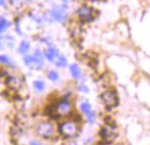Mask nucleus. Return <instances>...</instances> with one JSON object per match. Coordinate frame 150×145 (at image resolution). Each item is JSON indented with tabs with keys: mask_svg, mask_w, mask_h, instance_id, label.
Masks as SVG:
<instances>
[{
	"mask_svg": "<svg viewBox=\"0 0 150 145\" xmlns=\"http://www.w3.org/2000/svg\"><path fill=\"white\" fill-rule=\"evenodd\" d=\"M30 145H40V144L38 143L37 141H32V142H30Z\"/></svg>",
	"mask_w": 150,
	"mask_h": 145,
	"instance_id": "nucleus-23",
	"label": "nucleus"
},
{
	"mask_svg": "<svg viewBox=\"0 0 150 145\" xmlns=\"http://www.w3.org/2000/svg\"><path fill=\"white\" fill-rule=\"evenodd\" d=\"M34 87H35V89H36L37 91H43L44 89H45V87H46V85H45V82L44 81H42V80H36L34 82Z\"/></svg>",
	"mask_w": 150,
	"mask_h": 145,
	"instance_id": "nucleus-17",
	"label": "nucleus"
},
{
	"mask_svg": "<svg viewBox=\"0 0 150 145\" xmlns=\"http://www.w3.org/2000/svg\"><path fill=\"white\" fill-rule=\"evenodd\" d=\"M80 110L81 112H82L83 114H85V115H89L90 113H91V107H90V105L88 104V103H82V104L80 105Z\"/></svg>",
	"mask_w": 150,
	"mask_h": 145,
	"instance_id": "nucleus-16",
	"label": "nucleus"
},
{
	"mask_svg": "<svg viewBox=\"0 0 150 145\" xmlns=\"http://www.w3.org/2000/svg\"><path fill=\"white\" fill-rule=\"evenodd\" d=\"M78 89L82 92H88V88H87V86H85V85H80V86L78 87Z\"/></svg>",
	"mask_w": 150,
	"mask_h": 145,
	"instance_id": "nucleus-21",
	"label": "nucleus"
},
{
	"mask_svg": "<svg viewBox=\"0 0 150 145\" xmlns=\"http://www.w3.org/2000/svg\"><path fill=\"white\" fill-rule=\"evenodd\" d=\"M59 132L64 137H74L78 134V126L74 121H65L59 126Z\"/></svg>",
	"mask_w": 150,
	"mask_h": 145,
	"instance_id": "nucleus-1",
	"label": "nucleus"
},
{
	"mask_svg": "<svg viewBox=\"0 0 150 145\" xmlns=\"http://www.w3.org/2000/svg\"><path fill=\"white\" fill-rule=\"evenodd\" d=\"M6 2L5 0H0V6H5Z\"/></svg>",
	"mask_w": 150,
	"mask_h": 145,
	"instance_id": "nucleus-22",
	"label": "nucleus"
},
{
	"mask_svg": "<svg viewBox=\"0 0 150 145\" xmlns=\"http://www.w3.org/2000/svg\"><path fill=\"white\" fill-rule=\"evenodd\" d=\"M10 2H12V3H14V2H17L18 0H9Z\"/></svg>",
	"mask_w": 150,
	"mask_h": 145,
	"instance_id": "nucleus-24",
	"label": "nucleus"
},
{
	"mask_svg": "<svg viewBox=\"0 0 150 145\" xmlns=\"http://www.w3.org/2000/svg\"><path fill=\"white\" fill-rule=\"evenodd\" d=\"M7 85L12 89H18L21 85V80L17 76H9L7 78Z\"/></svg>",
	"mask_w": 150,
	"mask_h": 145,
	"instance_id": "nucleus-10",
	"label": "nucleus"
},
{
	"mask_svg": "<svg viewBox=\"0 0 150 145\" xmlns=\"http://www.w3.org/2000/svg\"><path fill=\"white\" fill-rule=\"evenodd\" d=\"M50 15L54 21H59V23H63L67 18V9L66 6H56L50 11Z\"/></svg>",
	"mask_w": 150,
	"mask_h": 145,
	"instance_id": "nucleus-4",
	"label": "nucleus"
},
{
	"mask_svg": "<svg viewBox=\"0 0 150 145\" xmlns=\"http://www.w3.org/2000/svg\"><path fill=\"white\" fill-rule=\"evenodd\" d=\"M77 15H78L80 21L87 23V21H90L94 18V9L90 6L86 5V4H84V5L80 6L78 8Z\"/></svg>",
	"mask_w": 150,
	"mask_h": 145,
	"instance_id": "nucleus-3",
	"label": "nucleus"
},
{
	"mask_svg": "<svg viewBox=\"0 0 150 145\" xmlns=\"http://www.w3.org/2000/svg\"><path fill=\"white\" fill-rule=\"evenodd\" d=\"M25 1H32V0H25Z\"/></svg>",
	"mask_w": 150,
	"mask_h": 145,
	"instance_id": "nucleus-27",
	"label": "nucleus"
},
{
	"mask_svg": "<svg viewBox=\"0 0 150 145\" xmlns=\"http://www.w3.org/2000/svg\"><path fill=\"white\" fill-rule=\"evenodd\" d=\"M87 118H88V121L90 123H93L94 120H96V115H94V112H91L89 115H87Z\"/></svg>",
	"mask_w": 150,
	"mask_h": 145,
	"instance_id": "nucleus-20",
	"label": "nucleus"
},
{
	"mask_svg": "<svg viewBox=\"0 0 150 145\" xmlns=\"http://www.w3.org/2000/svg\"><path fill=\"white\" fill-rule=\"evenodd\" d=\"M55 109V115L56 116H61V117H66L69 116L72 112V105L70 104L68 100H63L61 102H59L57 105H54Z\"/></svg>",
	"mask_w": 150,
	"mask_h": 145,
	"instance_id": "nucleus-2",
	"label": "nucleus"
},
{
	"mask_svg": "<svg viewBox=\"0 0 150 145\" xmlns=\"http://www.w3.org/2000/svg\"><path fill=\"white\" fill-rule=\"evenodd\" d=\"M35 58V62H36V66L38 68H41L44 64V60H45V55L43 54V52L41 50L37 49L33 54Z\"/></svg>",
	"mask_w": 150,
	"mask_h": 145,
	"instance_id": "nucleus-8",
	"label": "nucleus"
},
{
	"mask_svg": "<svg viewBox=\"0 0 150 145\" xmlns=\"http://www.w3.org/2000/svg\"><path fill=\"white\" fill-rule=\"evenodd\" d=\"M100 98L107 107H116L118 105V95L114 91H105Z\"/></svg>",
	"mask_w": 150,
	"mask_h": 145,
	"instance_id": "nucleus-6",
	"label": "nucleus"
},
{
	"mask_svg": "<svg viewBox=\"0 0 150 145\" xmlns=\"http://www.w3.org/2000/svg\"><path fill=\"white\" fill-rule=\"evenodd\" d=\"M23 62L28 67H34L36 66V62H35V58L33 55H25L23 56Z\"/></svg>",
	"mask_w": 150,
	"mask_h": 145,
	"instance_id": "nucleus-14",
	"label": "nucleus"
},
{
	"mask_svg": "<svg viewBox=\"0 0 150 145\" xmlns=\"http://www.w3.org/2000/svg\"><path fill=\"white\" fill-rule=\"evenodd\" d=\"M9 21L4 16H0V34L4 33L8 28H9Z\"/></svg>",
	"mask_w": 150,
	"mask_h": 145,
	"instance_id": "nucleus-15",
	"label": "nucleus"
},
{
	"mask_svg": "<svg viewBox=\"0 0 150 145\" xmlns=\"http://www.w3.org/2000/svg\"><path fill=\"white\" fill-rule=\"evenodd\" d=\"M1 47H2V39L0 38V48H1Z\"/></svg>",
	"mask_w": 150,
	"mask_h": 145,
	"instance_id": "nucleus-25",
	"label": "nucleus"
},
{
	"mask_svg": "<svg viewBox=\"0 0 150 145\" xmlns=\"http://www.w3.org/2000/svg\"><path fill=\"white\" fill-rule=\"evenodd\" d=\"M63 1H64V2H67V1H68V0H63Z\"/></svg>",
	"mask_w": 150,
	"mask_h": 145,
	"instance_id": "nucleus-26",
	"label": "nucleus"
},
{
	"mask_svg": "<svg viewBox=\"0 0 150 145\" xmlns=\"http://www.w3.org/2000/svg\"><path fill=\"white\" fill-rule=\"evenodd\" d=\"M48 78H49L51 81H57L59 79V74L57 73L56 71H54V70H50V71L48 72Z\"/></svg>",
	"mask_w": 150,
	"mask_h": 145,
	"instance_id": "nucleus-18",
	"label": "nucleus"
},
{
	"mask_svg": "<svg viewBox=\"0 0 150 145\" xmlns=\"http://www.w3.org/2000/svg\"><path fill=\"white\" fill-rule=\"evenodd\" d=\"M44 55H45V58L47 59V60H49L50 62H54V60L56 59V57L59 55V51H58L57 48L51 46V47H49L47 50H46V52Z\"/></svg>",
	"mask_w": 150,
	"mask_h": 145,
	"instance_id": "nucleus-7",
	"label": "nucleus"
},
{
	"mask_svg": "<svg viewBox=\"0 0 150 145\" xmlns=\"http://www.w3.org/2000/svg\"><path fill=\"white\" fill-rule=\"evenodd\" d=\"M0 63L5 65H10L11 64V60L8 56L6 55H0Z\"/></svg>",
	"mask_w": 150,
	"mask_h": 145,
	"instance_id": "nucleus-19",
	"label": "nucleus"
},
{
	"mask_svg": "<svg viewBox=\"0 0 150 145\" xmlns=\"http://www.w3.org/2000/svg\"><path fill=\"white\" fill-rule=\"evenodd\" d=\"M37 132L41 137L43 138H51L55 133L54 127L49 122H43L38 126Z\"/></svg>",
	"mask_w": 150,
	"mask_h": 145,
	"instance_id": "nucleus-5",
	"label": "nucleus"
},
{
	"mask_svg": "<svg viewBox=\"0 0 150 145\" xmlns=\"http://www.w3.org/2000/svg\"><path fill=\"white\" fill-rule=\"evenodd\" d=\"M30 44L28 41H26V40H23V41L19 43L18 45V53L21 55H26L28 54V52L30 51Z\"/></svg>",
	"mask_w": 150,
	"mask_h": 145,
	"instance_id": "nucleus-11",
	"label": "nucleus"
},
{
	"mask_svg": "<svg viewBox=\"0 0 150 145\" xmlns=\"http://www.w3.org/2000/svg\"><path fill=\"white\" fill-rule=\"evenodd\" d=\"M54 63H55V65H56L57 67L64 68L66 65H67V59H66L65 56L59 54L58 56L56 57V59L54 60Z\"/></svg>",
	"mask_w": 150,
	"mask_h": 145,
	"instance_id": "nucleus-12",
	"label": "nucleus"
},
{
	"mask_svg": "<svg viewBox=\"0 0 150 145\" xmlns=\"http://www.w3.org/2000/svg\"><path fill=\"white\" fill-rule=\"evenodd\" d=\"M115 135V131L112 130V127H105L100 130V136L103 138V139H107V140H110V139H114Z\"/></svg>",
	"mask_w": 150,
	"mask_h": 145,
	"instance_id": "nucleus-9",
	"label": "nucleus"
},
{
	"mask_svg": "<svg viewBox=\"0 0 150 145\" xmlns=\"http://www.w3.org/2000/svg\"><path fill=\"white\" fill-rule=\"evenodd\" d=\"M70 72H71L72 76H73L75 79L81 78V70H80V68H79L78 65L72 64L71 66H70Z\"/></svg>",
	"mask_w": 150,
	"mask_h": 145,
	"instance_id": "nucleus-13",
	"label": "nucleus"
}]
</instances>
